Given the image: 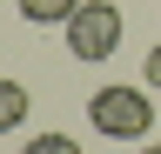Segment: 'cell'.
Here are the masks:
<instances>
[{"instance_id":"6da1fadb","label":"cell","mask_w":161,"mask_h":154,"mask_svg":"<svg viewBox=\"0 0 161 154\" xmlns=\"http://www.w3.org/2000/svg\"><path fill=\"white\" fill-rule=\"evenodd\" d=\"M87 121L108 134V141H148L154 101H148V87H94L87 94Z\"/></svg>"},{"instance_id":"52a82bcc","label":"cell","mask_w":161,"mask_h":154,"mask_svg":"<svg viewBox=\"0 0 161 154\" xmlns=\"http://www.w3.org/2000/svg\"><path fill=\"white\" fill-rule=\"evenodd\" d=\"M141 154H161V141H148V147H141Z\"/></svg>"},{"instance_id":"5b68a950","label":"cell","mask_w":161,"mask_h":154,"mask_svg":"<svg viewBox=\"0 0 161 154\" xmlns=\"http://www.w3.org/2000/svg\"><path fill=\"white\" fill-rule=\"evenodd\" d=\"M20 154H80V141H74V134H60V127H47V134H34Z\"/></svg>"},{"instance_id":"3957f363","label":"cell","mask_w":161,"mask_h":154,"mask_svg":"<svg viewBox=\"0 0 161 154\" xmlns=\"http://www.w3.org/2000/svg\"><path fill=\"white\" fill-rule=\"evenodd\" d=\"M14 7H20V20H34V27H67L80 13V0H14Z\"/></svg>"},{"instance_id":"277c9868","label":"cell","mask_w":161,"mask_h":154,"mask_svg":"<svg viewBox=\"0 0 161 154\" xmlns=\"http://www.w3.org/2000/svg\"><path fill=\"white\" fill-rule=\"evenodd\" d=\"M27 107H34V94L20 87V81H7V74H0V134H14L20 121H27Z\"/></svg>"},{"instance_id":"8992f818","label":"cell","mask_w":161,"mask_h":154,"mask_svg":"<svg viewBox=\"0 0 161 154\" xmlns=\"http://www.w3.org/2000/svg\"><path fill=\"white\" fill-rule=\"evenodd\" d=\"M148 87H161V40L148 47Z\"/></svg>"},{"instance_id":"7a4b0ae2","label":"cell","mask_w":161,"mask_h":154,"mask_svg":"<svg viewBox=\"0 0 161 154\" xmlns=\"http://www.w3.org/2000/svg\"><path fill=\"white\" fill-rule=\"evenodd\" d=\"M60 34H67V54H74V61H108V54L121 47V7L80 0V13H74Z\"/></svg>"}]
</instances>
